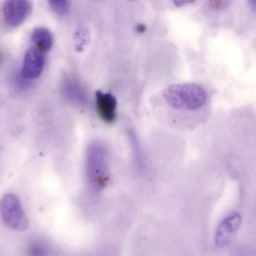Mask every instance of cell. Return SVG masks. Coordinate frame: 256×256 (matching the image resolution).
<instances>
[{"instance_id": "ba28073f", "label": "cell", "mask_w": 256, "mask_h": 256, "mask_svg": "<svg viewBox=\"0 0 256 256\" xmlns=\"http://www.w3.org/2000/svg\"><path fill=\"white\" fill-rule=\"evenodd\" d=\"M63 96L71 103L78 106H85L88 102L87 93L81 83L73 77H66L61 84Z\"/></svg>"}, {"instance_id": "4fadbf2b", "label": "cell", "mask_w": 256, "mask_h": 256, "mask_svg": "<svg viewBox=\"0 0 256 256\" xmlns=\"http://www.w3.org/2000/svg\"><path fill=\"white\" fill-rule=\"evenodd\" d=\"M194 0H173V3L178 6V7H181V6H184L186 4H189V3H192Z\"/></svg>"}, {"instance_id": "8fae6325", "label": "cell", "mask_w": 256, "mask_h": 256, "mask_svg": "<svg viewBox=\"0 0 256 256\" xmlns=\"http://www.w3.org/2000/svg\"><path fill=\"white\" fill-rule=\"evenodd\" d=\"M52 9L59 15H65L69 11L68 0H48Z\"/></svg>"}, {"instance_id": "6da1fadb", "label": "cell", "mask_w": 256, "mask_h": 256, "mask_svg": "<svg viewBox=\"0 0 256 256\" xmlns=\"http://www.w3.org/2000/svg\"><path fill=\"white\" fill-rule=\"evenodd\" d=\"M85 173L88 185L93 192H100L109 183V154L104 143L94 141L86 151Z\"/></svg>"}, {"instance_id": "30bf717a", "label": "cell", "mask_w": 256, "mask_h": 256, "mask_svg": "<svg viewBox=\"0 0 256 256\" xmlns=\"http://www.w3.org/2000/svg\"><path fill=\"white\" fill-rule=\"evenodd\" d=\"M89 41V32L85 27H79L74 34V46L77 51H82Z\"/></svg>"}, {"instance_id": "7c38bea8", "label": "cell", "mask_w": 256, "mask_h": 256, "mask_svg": "<svg viewBox=\"0 0 256 256\" xmlns=\"http://www.w3.org/2000/svg\"><path fill=\"white\" fill-rule=\"evenodd\" d=\"M30 253L32 255H45L47 253L46 248L40 243H34L30 247Z\"/></svg>"}, {"instance_id": "3957f363", "label": "cell", "mask_w": 256, "mask_h": 256, "mask_svg": "<svg viewBox=\"0 0 256 256\" xmlns=\"http://www.w3.org/2000/svg\"><path fill=\"white\" fill-rule=\"evenodd\" d=\"M0 215L6 226L16 231H24L28 228L29 221L20 199L12 193H8L0 200Z\"/></svg>"}, {"instance_id": "5bb4252c", "label": "cell", "mask_w": 256, "mask_h": 256, "mask_svg": "<svg viewBox=\"0 0 256 256\" xmlns=\"http://www.w3.org/2000/svg\"><path fill=\"white\" fill-rule=\"evenodd\" d=\"M248 1H249V3H250V7H251V8H252V10L254 11V9H255V5H256V4H255V2H256V1H255V0H248Z\"/></svg>"}, {"instance_id": "7a4b0ae2", "label": "cell", "mask_w": 256, "mask_h": 256, "mask_svg": "<svg viewBox=\"0 0 256 256\" xmlns=\"http://www.w3.org/2000/svg\"><path fill=\"white\" fill-rule=\"evenodd\" d=\"M163 98L173 109L197 110L205 104L207 94L198 84H172L163 91Z\"/></svg>"}, {"instance_id": "5b68a950", "label": "cell", "mask_w": 256, "mask_h": 256, "mask_svg": "<svg viewBox=\"0 0 256 256\" xmlns=\"http://www.w3.org/2000/svg\"><path fill=\"white\" fill-rule=\"evenodd\" d=\"M45 66V56L42 51L36 47L30 48L24 56L20 76L27 81L38 78Z\"/></svg>"}, {"instance_id": "52a82bcc", "label": "cell", "mask_w": 256, "mask_h": 256, "mask_svg": "<svg viewBox=\"0 0 256 256\" xmlns=\"http://www.w3.org/2000/svg\"><path fill=\"white\" fill-rule=\"evenodd\" d=\"M96 108L101 120L105 123H113L117 116V100L109 92L97 90L95 92Z\"/></svg>"}, {"instance_id": "8992f818", "label": "cell", "mask_w": 256, "mask_h": 256, "mask_svg": "<svg viewBox=\"0 0 256 256\" xmlns=\"http://www.w3.org/2000/svg\"><path fill=\"white\" fill-rule=\"evenodd\" d=\"M30 11L29 0H7L3 6V17L9 26L15 27L24 22Z\"/></svg>"}, {"instance_id": "9c48e42d", "label": "cell", "mask_w": 256, "mask_h": 256, "mask_svg": "<svg viewBox=\"0 0 256 256\" xmlns=\"http://www.w3.org/2000/svg\"><path fill=\"white\" fill-rule=\"evenodd\" d=\"M31 40L35 47L43 53L49 51L53 45V36L51 32L44 27H38L33 30Z\"/></svg>"}, {"instance_id": "277c9868", "label": "cell", "mask_w": 256, "mask_h": 256, "mask_svg": "<svg viewBox=\"0 0 256 256\" xmlns=\"http://www.w3.org/2000/svg\"><path fill=\"white\" fill-rule=\"evenodd\" d=\"M241 221L242 217L237 212L231 213L221 221V223L217 227L214 237L216 247L225 248L232 243L238 229L240 228Z\"/></svg>"}]
</instances>
